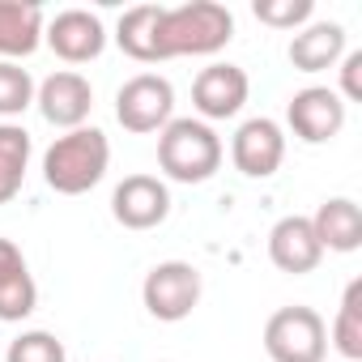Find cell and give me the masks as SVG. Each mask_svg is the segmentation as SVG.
<instances>
[{"label":"cell","instance_id":"obj_1","mask_svg":"<svg viewBox=\"0 0 362 362\" xmlns=\"http://www.w3.org/2000/svg\"><path fill=\"white\" fill-rule=\"evenodd\" d=\"M111 166V141L103 128L81 124L64 136H56L43 153V184L60 197H86L90 188L103 184Z\"/></svg>","mask_w":362,"mask_h":362},{"label":"cell","instance_id":"obj_2","mask_svg":"<svg viewBox=\"0 0 362 362\" xmlns=\"http://www.w3.org/2000/svg\"><path fill=\"white\" fill-rule=\"evenodd\" d=\"M222 166V136L214 124L184 115L158 132V170L175 184H205Z\"/></svg>","mask_w":362,"mask_h":362},{"label":"cell","instance_id":"obj_3","mask_svg":"<svg viewBox=\"0 0 362 362\" xmlns=\"http://www.w3.org/2000/svg\"><path fill=\"white\" fill-rule=\"evenodd\" d=\"M235 39V13L218 0H192L162 13V52L175 56H218Z\"/></svg>","mask_w":362,"mask_h":362},{"label":"cell","instance_id":"obj_4","mask_svg":"<svg viewBox=\"0 0 362 362\" xmlns=\"http://www.w3.org/2000/svg\"><path fill=\"white\" fill-rule=\"evenodd\" d=\"M264 354L273 362H324L328 324L315 307H277L264 324Z\"/></svg>","mask_w":362,"mask_h":362},{"label":"cell","instance_id":"obj_5","mask_svg":"<svg viewBox=\"0 0 362 362\" xmlns=\"http://www.w3.org/2000/svg\"><path fill=\"white\" fill-rule=\"evenodd\" d=\"M201 269L188 264V260H162L145 273L141 281V303L145 311L158 320V324H179V320H188L201 303Z\"/></svg>","mask_w":362,"mask_h":362},{"label":"cell","instance_id":"obj_6","mask_svg":"<svg viewBox=\"0 0 362 362\" xmlns=\"http://www.w3.org/2000/svg\"><path fill=\"white\" fill-rule=\"evenodd\" d=\"M115 119L124 124V132H136V136L162 132L175 119V86L162 73L128 77L115 94Z\"/></svg>","mask_w":362,"mask_h":362},{"label":"cell","instance_id":"obj_7","mask_svg":"<svg viewBox=\"0 0 362 362\" xmlns=\"http://www.w3.org/2000/svg\"><path fill=\"white\" fill-rule=\"evenodd\" d=\"M230 162L239 175L247 179H269L281 170L286 162V132L277 119L269 115H252L239 124V132L230 136Z\"/></svg>","mask_w":362,"mask_h":362},{"label":"cell","instance_id":"obj_8","mask_svg":"<svg viewBox=\"0 0 362 362\" xmlns=\"http://www.w3.org/2000/svg\"><path fill=\"white\" fill-rule=\"evenodd\" d=\"M111 218L124 230H153L170 218V188L158 175H124L111 192Z\"/></svg>","mask_w":362,"mask_h":362},{"label":"cell","instance_id":"obj_9","mask_svg":"<svg viewBox=\"0 0 362 362\" xmlns=\"http://www.w3.org/2000/svg\"><path fill=\"white\" fill-rule=\"evenodd\" d=\"M35 107H39V115H43L52 128L73 132V128H81V124L90 119V111H94V86H90L81 73L60 69V73H52V77H43V81L35 86Z\"/></svg>","mask_w":362,"mask_h":362},{"label":"cell","instance_id":"obj_10","mask_svg":"<svg viewBox=\"0 0 362 362\" xmlns=\"http://www.w3.org/2000/svg\"><path fill=\"white\" fill-rule=\"evenodd\" d=\"M345 115H349V107H345L341 94L328 90V86H307V90H298V94L290 98V107H286L290 132H294L298 141H307V145H324V141L341 136Z\"/></svg>","mask_w":362,"mask_h":362},{"label":"cell","instance_id":"obj_11","mask_svg":"<svg viewBox=\"0 0 362 362\" xmlns=\"http://www.w3.org/2000/svg\"><path fill=\"white\" fill-rule=\"evenodd\" d=\"M43 43L64 60V64H90L107 52V26L90 9H60L43 26Z\"/></svg>","mask_w":362,"mask_h":362},{"label":"cell","instance_id":"obj_12","mask_svg":"<svg viewBox=\"0 0 362 362\" xmlns=\"http://www.w3.org/2000/svg\"><path fill=\"white\" fill-rule=\"evenodd\" d=\"M252 94V81L239 64H209L197 73L192 81V107H197V119L214 124V119H235L243 111Z\"/></svg>","mask_w":362,"mask_h":362},{"label":"cell","instance_id":"obj_13","mask_svg":"<svg viewBox=\"0 0 362 362\" xmlns=\"http://www.w3.org/2000/svg\"><path fill=\"white\" fill-rule=\"evenodd\" d=\"M269 260H273L281 273H290V277L315 273L320 260H324V247H320V239H315V230H311V218H298V214L281 218V222L269 230Z\"/></svg>","mask_w":362,"mask_h":362},{"label":"cell","instance_id":"obj_14","mask_svg":"<svg viewBox=\"0 0 362 362\" xmlns=\"http://www.w3.org/2000/svg\"><path fill=\"white\" fill-rule=\"evenodd\" d=\"M39 307V286L26 269V256L13 239H0V320L22 324Z\"/></svg>","mask_w":362,"mask_h":362},{"label":"cell","instance_id":"obj_15","mask_svg":"<svg viewBox=\"0 0 362 362\" xmlns=\"http://www.w3.org/2000/svg\"><path fill=\"white\" fill-rule=\"evenodd\" d=\"M162 13L166 5H132L124 9L119 26H115V43L124 56H132L136 64H162Z\"/></svg>","mask_w":362,"mask_h":362},{"label":"cell","instance_id":"obj_16","mask_svg":"<svg viewBox=\"0 0 362 362\" xmlns=\"http://www.w3.org/2000/svg\"><path fill=\"white\" fill-rule=\"evenodd\" d=\"M286 56L298 73H324V69L341 64V56H345V26L341 22H307L303 30H294Z\"/></svg>","mask_w":362,"mask_h":362},{"label":"cell","instance_id":"obj_17","mask_svg":"<svg viewBox=\"0 0 362 362\" xmlns=\"http://www.w3.org/2000/svg\"><path fill=\"white\" fill-rule=\"evenodd\" d=\"M43 9L22 0H0V60H26L43 47Z\"/></svg>","mask_w":362,"mask_h":362},{"label":"cell","instance_id":"obj_18","mask_svg":"<svg viewBox=\"0 0 362 362\" xmlns=\"http://www.w3.org/2000/svg\"><path fill=\"white\" fill-rule=\"evenodd\" d=\"M311 230H315V239H320L324 252H337V256L358 252V247H362V209H358V201H349V197H328V201L315 209Z\"/></svg>","mask_w":362,"mask_h":362},{"label":"cell","instance_id":"obj_19","mask_svg":"<svg viewBox=\"0 0 362 362\" xmlns=\"http://www.w3.org/2000/svg\"><path fill=\"white\" fill-rule=\"evenodd\" d=\"M30 153H35V141L22 124H0V205H9L22 192Z\"/></svg>","mask_w":362,"mask_h":362},{"label":"cell","instance_id":"obj_20","mask_svg":"<svg viewBox=\"0 0 362 362\" xmlns=\"http://www.w3.org/2000/svg\"><path fill=\"white\" fill-rule=\"evenodd\" d=\"M328 345H332L345 362H362V277H354V281L345 286Z\"/></svg>","mask_w":362,"mask_h":362},{"label":"cell","instance_id":"obj_21","mask_svg":"<svg viewBox=\"0 0 362 362\" xmlns=\"http://www.w3.org/2000/svg\"><path fill=\"white\" fill-rule=\"evenodd\" d=\"M26 107H35V77L30 69L0 60V124H13V115H22Z\"/></svg>","mask_w":362,"mask_h":362},{"label":"cell","instance_id":"obj_22","mask_svg":"<svg viewBox=\"0 0 362 362\" xmlns=\"http://www.w3.org/2000/svg\"><path fill=\"white\" fill-rule=\"evenodd\" d=\"M5 362H69V349H64V341L56 332L30 328V332H22V337L9 341Z\"/></svg>","mask_w":362,"mask_h":362},{"label":"cell","instance_id":"obj_23","mask_svg":"<svg viewBox=\"0 0 362 362\" xmlns=\"http://www.w3.org/2000/svg\"><path fill=\"white\" fill-rule=\"evenodd\" d=\"M252 13H256V22H264L273 30H303L311 22L315 5L311 0H256Z\"/></svg>","mask_w":362,"mask_h":362},{"label":"cell","instance_id":"obj_24","mask_svg":"<svg viewBox=\"0 0 362 362\" xmlns=\"http://www.w3.org/2000/svg\"><path fill=\"white\" fill-rule=\"evenodd\" d=\"M341 103H362V52H345L341 56Z\"/></svg>","mask_w":362,"mask_h":362}]
</instances>
